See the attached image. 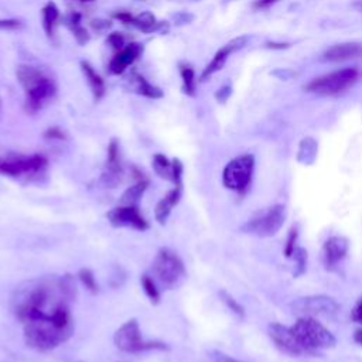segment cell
<instances>
[{
    "label": "cell",
    "instance_id": "1",
    "mask_svg": "<svg viewBox=\"0 0 362 362\" xmlns=\"http://www.w3.org/2000/svg\"><path fill=\"white\" fill-rule=\"evenodd\" d=\"M75 296L72 276H43L16 288L12 305L23 325L48 324L74 331L71 303Z\"/></svg>",
    "mask_w": 362,
    "mask_h": 362
},
{
    "label": "cell",
    "instance_id": "2",
    "mask_svg": "<svg viewBox=\"0 0 362 362\" xmlns=\"http://www.w3.org/2000/svg\"><path fill=\"white\" fill-rule=\"evenodd\" d=\"M17 78L26 92L27 112L36 114L55 95V83L41 70L30 66H21Z\"/></svg>",
    "mask_w": 362,
    "mask_h": 362
},
{
    "label": "cell",
    "instance_id": "3",
    "mask_svg": "<svg viewBox=\"0 0 362 362\" xmlns=\"http://www.w3.org/2000/svg\"><path fill=\"white\" fill-rule=\"evenodd\" d=\"M292 330L310 355L317 354L321 350H331L337 344L332 332L319 323L317 319L299 317Z\"/></svg>",
    "mask_w": 362,
    "mask_h": 362
},
{
    "label": "cell",
    "instance_id": "4",
    "mask_svg": "<svg viewBox=\"0 0 362 362\" xmlns=\"http://www.w3.org/2000/svg\"><path fill=\"white\" fill-rule=\"evenodd\" d=\"M48 167V160L43 154H9L0 157V174L24 179V180H37L40 179Z\"/></svg>",
    "mask_w": 362,
    "mask_h": 362
},
{
    "label": "cell",
    "instance_id": "5",
    "mask_svg": "<svg viewBox=\"0 0 362 362\" xmlns=\"http://www.w3.org/2000/svg\"><path fill=\"white\" fill-rule=\"evenodd\" d=\"M361 72L358 68H343L334 72L313 78L308 86L304 87V91L317 94L321 97H334L345 92L352 88L358 82Z\"/></svg>",
    "mask_w": 362,
    "mask_h": 362
},
{
    "label": "cell",
    "instance_id": "6",
    "mask_svg": "<svg viewBox=\"0 0 362 362\" xmlns=\"http://www.w3.org/2000/svg\"><path fill=\"white\" fill-rule=\"evenodd\" d=\"M156 281L167 290L181 286L187 277V270L180 257L170 249H161L152 265Z\"/></svg>",
    "mask_w": 362,
    "mask_h": 362
},
{
    "label": "cell",
    "instance_id": "7",
    "mask_svg": "<svg viewBox=\"0 0 362 362\" xmlns=\"http://www.w3.org/2000/svg\"><path fill=\"white\" fill-rule=\"evenodd\" d=\"M114 343L117 348L126 354H139L145 351H167V347L164 343L160 341H145L142 339V331L139 327L137 320L132 319L126 321L121 328L117 330L114 336Z\"/></svg>",
    "mask_w": 362,
    "mask_h": 362
},
{
    "label": "cell",
    "instance_id": "8",
    "mask_svg": "<svg viewBox=\"0 0 362 362\" xmlns=\"http://www.w3.org/2000/svg\"><path fill=\"white\" fill-rule=\"evenodd\" d=\"M255 173L254 154H241L232 159L222 172V183L238 194H245L252 183Z\"/></svg>",
    "mask_w": 362,
    "mask_h": 362
},
{
    "label": "cell",
    "instance_id": "9",
    "mask_svg": "<svg viewBox=\"0 0 362 362\" xmlns=\"http://www.w3.org/2000/svg\"><path fill=\"white\" fill-rule=\"evenodd\" d=\"M286 217H288L286 207L282 204H276L266 208L250 221H248L241 230L245 234L257 235L261 238L274 237L282 230Z\"/></svg>",
    "mask_w": 362,
    "mask_h": 362
},
{
    "label": "cell",
    "instance_id": "10",
    "mask_svg": "<svg viewBox=\"0 0 362 362\" xmlns=\"http://www.w3.org/2000/svg\"><path fill=\"white\" fill-rule=\"evenodd\" d=\"M341 309L339 301L325 294H313L299 297L290 304V310L297 317H312V319H330L336 316Z\"/></svg>",
    "mask_w": 362,
    "mask_h": 362
},
{
    "label": "cell",
    "instance_id": "11",
    "mask_svg": "<svg viewBox=\"0 0 362 362\" xmlns=\"http://www.w3.org/2000/svg\"><path fill=\"white\" fill-rule=\"evenodd\" d=\"M109 224L115 228H132L148 231L150 228L146 218L141 214L139 205H118L106 214Z\"/></svg>",
    "mask_w": 362,
    "mask_h": 362
},
{
    "label": "cell",
    "instance_id": "12",
    "mask_svg": "<svg viewBox=\"0 0 362 362\" xmlns=\"http://www.w3.org/2000/svg\"><path fill=\"white\" fill-rule=\"evenodd\" d=\"M268 334L273 344L279 348L282 352L290 356H300L308 354L300 340L292 330V327H286L281 323H272L268 327Z\"/></svg>",
    "mask_w": 362,
    "mask_h": 362
},
{
    "label": "cell",
    "instance_id": "13",
    "mask_svg": "<svg viewBox=\"0 0 362 362\" xmlns=\"http://www.w3.org/2000/svg\"><path fill=\"white\" fill-rule=\"evenodd\" d=\"M122 177H123V167L121 163L119 143L117 139H112L108 148V159H106L105 170L101 177V183L108 188H115L122 183Z\"/></svg>",
    "mask_w": 362,
    "mask_h": 362
},
{
    "label": "cell",
    "instance_id": "14",
    "mask_svg": "<svg viewBox=\"0 0 362 362\" xmlns=\"http://www.w3.org/2000/svg\"><path fill=\"white\" fill-rule=\"evenodd\" d=\"M249 41V37L248 36H241V37H237L234 40H231L230 43H227L224 47H221L217 54L214 55V59L211 60V63L204 68L201 77H200V81H207L210 77H212L215 72L221 71L222 68H224V66L227 64L228 59L231 57V55L239 50H242Z\"/></svg>",
    "mask_w": 362,
    "mask_h": 362
},
{
    "label": "cell",
    "instance_id": "15",
    "mask_svg": "<svg viewBox=\"0 0 362 362\" xmlns=\"http://www.w3.org/2000/svg\"><path fill=\"white\" fill-rule=\"evenodd\" d=\"M350 250V242L347 238L340 237V235H334L330 237L321 249V255H323V262L327 269L336 268L339 263H341Z\"/></svg>",
    "mask_w": 362,
    "mask_h": 362
},
{
    "label": "cell",
    "instance_id": "16",
    "mask_svg": "<svg viewBox=\"0 0 362 362\" xmlns=\"http://www.w3.org/2000/svg\"><path fill=\"white\" fill-rule=\"evenodd\" d=\"M358 59H362V43L355 41L332 46L321 55L324 63H343Z\"/></svg>",
    "mask_w": 362,
    "mask_h": 362
},
{
    "label": "cell",
    "instance_id": "17",
    "mask_svg": "<svg viewBox=\"0 0 362 362\" xmlns=\"http://www.w3.org/2000/svg\"><path fill=\"white\" fill-rule=\"evenodd\" d=\"M142 52H143V47L141 44L137 43L128 44L121 51H118L112 61H110L109 71L115 75L123 74L129 66H132L139 57H141Z\"/></svg>",
    "mask_w": 362,
    "mask_h": 362
},
{
    "label": "cell",
    "instance_id": "18",
    "mask_svg": "<svg viewBox=\"0 0 362 362\" xmlns=\"http://www.w3.org/2000/svg\"><path fill=\"white\" fill-rule=\"evenodd\" d=\"M181 194H183V179L181 180H176L174 181V188L169 194H167L164 199H161L159 201V204L156 205L154 217H156V221L159 222L160 225H164L165 221L169 219L172 211L174 210V207L181 200Z\"/></svg>",
    "mask_w": 362,
    "mask_h": 362
},
{
    "label": "cell",
    "instance_id": "19",
    "mask_svg": "<svg viewBox=\"0 0 362 362\" xmlns=\"http://www.w3.org/2000/svg\"><path fill=\"white\" fill-rule=\"evenodd\" d=\"M133 26L146 34H167L170 32L169 21H159L152 12H142L141 14L134 16Z\"/></svg>",
    "mask_w": 362,
    "mask_h": 362
},
{
    "label": "cell",
    "instance_id": "20",
    "mask_svg": "<svg viewBox=\"0 0 362 362\" xmlns=\"http://www.w3.org/2000/svg\"><path fill=\"white\" fill-rule=\"evenodd\" d=\"M129 82H130V90L137 94V95H142V97H146L149 99H160L163 98V91L153 86V83H150L145 77L139 75V74H133L130 78H129Z\"/></svg>",
    "mask_w": 362,
    "mask_h": 362
},
{
    "label": "cell",
    "instance_id": "21",
    "mask_svg": "<svg viewBox=\"0 0 362 362\" xmlns=\"http://www.w3.org/2000/svg\"><path fill=\"white\" fill-rule=\"evenodd\" d=\"M319 156V143L314 137H304L299 145L297 161L303 165H312L316 163Z\"/></svg>",
    "mask_w": 362,
    "mask_h": 362
},
{
    "label": "cell",
    "instance_id": "22",
    "mask_svg": "<svg viewBox=\"0 0 362 362\" xmlns=\"http://www.w3.org/2000/svg\"><path fill=\"white\" fill-rule=\"evenodd\" d=\"M81 70H82L83 75H86V78H87V82H88V86L91 88L92 94H94L95 101L102 99L103 95H105V82L101 78V75L87 61H81Z\"/></svg>",
    "mask_w": 362,
    "mask_h": 362
},
{
    "label": "cell",
    "instance_id": "23",
    "mask_svg": "<svg viewBox=\"0 0 362 362\" xmlns=\"http://www.w3.org/2000/svg\"><path fill=\"white\" fill-rule=\"evenodd\" d=\"M148 187H149V181L146 180V177L136 180V183L122 194L119 205H139V201H141V199L143 197Z\"/></svg>",
    "mask_w": 362,
    "mask_h": 362
},
{
    "label": "cell",
    "instance_id": "24",
    "mask_svg": "<svg viewBox=\"0 0 362 362\" xmlns=\"http://www.w3.org/2000/svg\"><path fill=\"white\" fill-rule=\"evenodd\" d=\"M43 27H44V32L47 33V36H52L54 33V27L57 26V21L60 19V10L54 2H48L43 10Z\"/></svg>",
    "mask_w": 362,
    "mask_h": 362
},
{
    "label": "cell",
    "instance_id": "25",
    "mask_svg": "<svg viewBox=\"0 0 362 362\" xmlns=\"http://www.w3.org/2000/svg\"><path fill=\"white\" fill-rule=\"evenodd\" d=\"M180 75L183 79V91L188 97L196 95V88H197V78L196 72H194L192 67L190 64L181 63L180 66Z\"/></svg>",
    "mask_w": 362,
    "mask_h": 362
},
{
    "label": "cell",
    "instance_id": "26",
    "mask_svg": "<svg viewBox=\"0 0 362 362\" xmlns=\"http://www.w3.org/2000/svg\"><path fill=\"white\" fill-rule=\"evenodd\" d=\"M153 169L159 177L173 181V160L170 161L164 154L157 153L153 157Z\"/></svg>",
    "mask_w": 362,
    "mask_h": 362
},
{
    "label": "cell",
    "instance_id": "27",
    "mask_svg": "<svg viewBox=\"0 0 362 362\" xmlns=\"http://www.w3.org/2000/svg\"><path fill=\"white\" fill-rule=\"evenodd\" d=\"M141 283H142L143 292L150 299V301L153 304H157L160 301V292H159V289L156 286V282H154L153 277L149 276V274H143L142 279H141Z\"/></svg>",
    "mask_w": 362,
    "mask_h": 362
},
{
    "label": "cell",
    "instance_id": "28",
    "mask_svg": "<svg viewBox=\"0 0 362 362\" xmlns=\"http://www.w3.org/2000/svg\"><path fill=\"white\" fill-rule=\"evenodd\" d=\"M78 277H79L81 283L86 286V289L88 292H91L92 294H97L99 292V286H98V282L95 279V274L92 273L91 269H87V268L81 269L78 273Z\"/></svg>",
    "mask_w": 362,
    "mask_h": 362
},
{
    "label": "cell",
    "instance_id": "29",
    "mask_svg": "<svg viewBox=\"0 0 362 362\" xmlns=\"http://www.w3.org/2000/svg\"><path fill=\"white\" fill-rule=\"evenodd\" d=\"M219 296H221L222 303H224V304L227 305V308L230 309V312H232V313H234L237 317H239V319H243V317H245V310H243V308H242V305H241L228 292L221 290V292H219Z\"/></svg>",
    "mask_w": 362,
    "mask_h": 362
},
{
    "label": "cell",
    "instance_id": "30",
    "mask_svg": "<svg viewBox=\"0 0 362 362\" xmlns=\"http://www.w3.org/2000/svg\"><path fill=\"white\" fill-rule=\"evenodd\" d=\"M293 258L296 261L294 276H300V274H303L305 272V265H308V252H305L303 248H297Z\"/></svg>",
    "mask_w": 362,
    "mask_h": 362
},
{
    "label": "cell",
    "instance_id": "31",
    "mask_svg": "<svg viewBox=\"0 0 362 362\" xmlns=\"http://www.w3.org/2000/svg\"><path fill=\"white\" fill-rule=\"evenodd\" d=\"M297 238H299V230H297V227H293L289 231V237H288V241L285 245V257L286 258H293L296 249H297V246H296Z\"/></svg>",
    "mask_w": 362,
    "mask_h": 362
},
{
    "label": "cell",
    "instance_id": "32",
    "mask_svg": "<svg viewBox=\"0 0 362 362\" xmlns=\"http://www.w3.org/2000/svg\"><path fill=\"white\" fill-rule=\"evenodd\" d=\"M351 319L355 321V323H359L362 324V299H359L355 304L354 310L351 312ZM355 341L358 344H362V330H358L355 332Z\"/></svg>",
    "mask_w": 362,
    "mask_h": 362
},
{
    "label": "cell",
    "instance_id": "33",
    "mask_svg": "<svg viewBox=\"0 0 362 362\" xmlns=\"http://www.w3.org/2000/svg\"><path fill=\"white\" fill-rule=\"evenodd\" d=\"M71 29H72L74 37H75V40H77L78 44L83 46V44H87V43L90 41V34H88V32H87L86 29H83V27H81V26L78 24V26H72Z\"/></svg>",
    "mask_w": 362,
    "mask_h": 362
},
{
    "label": "cell",
    "instance_id": "34",
    "mask_svg": "<svg viewBox=\"0 0 362 362\" xmlns=\"http://www.w3.org/2000/svg\"><path fill=\"white\" fill-rule=\"evenodd\" d=\"M231 95H232V87L230 86V83H227V86H224V87H221V88L215 92V98H217V101L221 102V103H225V102L230 99Z\"/></svg>",
    "mask_w": 362,
    "mask_h": 362
},
{
    "label": "cell",
    "instance_id": "35",
    "mask_svg": "<svg viewBox=\"0 0 362 362\" xmlns=\"http://www.w3.org/2000/svg\"><path fill=\"white\" fill-rule=\"evenodd\" d=\"M108 43L115 50H122L125 46V39L121 33H112L108 37Z\"/></svg>",
    "mask_w": 362,
    "mask_h": 362
},
{
    "label": "cell",
    "instance_id": "36",
    "mask_svg": "<svg viewBox=\"0 0 362 362\" xmlns=\"http://www.w3.org/2000/svg\"><path fill=\"white\" fill-rule=\"evenodd\" d=\"M21 27V21L16 19H5L0 20V30H14Z\"/></svg>",
    "mask_w": 362,
    "mask_h": 362
},
{
    "label": "cell",
    "instance_id": "37",
    "mask_svg": "<svg viewBox=\"0 0 362 362\" xmlns=\"http://www.w3.org/2000/svg\"><path fill=\"white\" fill-rule=\"evenodd\" d=\"M44 137L46 139H50V141H64L66 139V134L61 129H57V128H52V129H48L46 133H44Z\"/></svg>",
    "mask_w": 362,
    "mask_h": 362
},
{
    "label": "cell",
    "instance_id": "38",
    "mask_svg": "<svg viewBox=\"0 0 362 362\" xmlns=\"http://www.w3.org/2000/svg\"><path fill=\"white\" fill-rule=\"evenodd\" d=\"M91 26L94 27V29H95V30H98V32H105V30H108V29H109V27H110V26H112V24H110V21H109V20H103V19H97V20H92Z\"/></svg>",
    "mask_w": 362,
    "mask_h": 362
},
{
    "label": "cell",
    "instance_id": "39",
    "mask_svg": "<svg viewBox=\"0 0 362 362\" xmlns=\"http://www.w3.org/2000/svg\"><path fill=\"white\" fill-rule=\"evenodd\" d=\"M277 2H279V0H257V2L254 3V9L255 10H263V9H268Z\"/></svg>",
    "mask_w": 362,
    "mask_h": 362
},
{
    "label": "cell",
    "instance_id": "40",
    "mask_svg": "<svg viewBox=\"0 0 362 362\" xmlns=\"http://www.w3.org/2000/svg\"><path fill=\"white\" fill-rule=\"evenodd\" d=\"M192 19H194L192 14H188V13H184V12H181V13H179V14L174 16L176 24H179V26H181V24H187V23H190Z\"/></svg>",
    "mask_w": 362,
    "mask_h": 362
},
{
    "label": "cell",
    "instance_id": "41",
    "mask_svg": "<svg viewBox=\"0 0 362 362\" xmlns=\"http://www.w3.org/2000/svg\"><path fill=\"white\" fill-rule=\"evenodd\" d=\"M214 362H241L230 355H225V354H222V352H215L214 354Z\"/></svg>",
    "mask_w": 362,
    "mask_h": 362
},
{
    "label": "cell",
    "instance_id": "42",
    "mask_svg": "<svg viewBox=\"0 0 362 362\" xmlns=\"http://www.w3.org/2000/svg\"><path fill=\"white\" fill-rule=\"evenodd\" d=\"M115 17H117L118 20H121L123 24H133V20H134V17H133L130 13H128V12L117 13Z\"/></svg>",
    "mask_w": 362,
    "mask_h": 362
},
{
    "label": "cell",
    "instance_id": "43",
    "mask_svg": "<svg viewBox=\"0 0 362 362\" xmlns=\"http://www.w3.org/2000/svg\"><path fill=\"white\" fill-rule=\"evenodd\" d=\"M273 75H274V77H279L281 79H289L290 77L294 75V72L290 71V70H277V71L273 72Z\"/></svg>",
    "mask_w": 362,
    "mask_h": 362
},
{
    "label": "cell",
    "instance_id": "44",
    "mask_svg": "<svg viewBox=\"0 0 362 362\" xmlns=\"http://www.w3.org/2000/svg\"><path fill=\"white\" fill-rule=\"evenodd\" d=\"M268 48H274V50H283V48H289L290 44H277V43H268L266 44Z\"/></svg>",
    "mask_w": 362,
    "mask_h": 362
},
{
    "label": "cell",
    "instance_id": "45",
    "mask_svg": "<svg viewBox=\"0 0 362 362\" xmlns=\"http://www.w3.org/2000/svg\"><path fill=\"white\" fill-rule=\"evenodd\" d=\"M361 13H362V0H358V2H355V5H354Z\"/></svg>",
    "mask_w": 362,
    "mask_h": 362
},
{
    "label": "cell",
    "instance_id": "46",
    "mask_svg": "<svg viewBox=\"0 0 362 362\" xmlns=\"http://www.w3.org/2000/svg\"><path fill=\"white\" fill-rule=\"evenodd\" d=\"M79 2H94V0H79Z\"/></svg>",
    "mask_w": 362,
    "mask_h": 362
}]
</instances>
